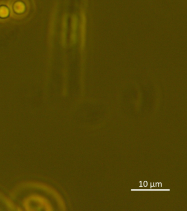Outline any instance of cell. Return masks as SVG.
<instances>
[{
  "label": "cell",
  "instance_id": "cell-1",
  "mask_svg": "<svg viewBox=\"0 0 187 211\" xmlns=\"http://www.w3.org/2000/svg\"><path fill=\"white\" fill-rule=\"evenodd\" d=\"M86 17L84 13L81 14L80 23V46L81 49L85 47L86 38Z\"/></svg>",
  "mask_w": 187,
  "mask_h": 211
},
{
  "label": "cell",
  "instance_id": "cell-2",
  "mask_svg": "<svg viewBox=\"0 0 187 211\" xmlns=\"http://www.w3.org/2000/svg\"><path fill=\"white\" fill-rule=\"evenodd\" d=\"M78 27V19L76 16H73L71 21V34H77L76 31Z\"/></svg>",
  "mask_w": 187,
  "mask_h": 211
},
{
  "label": "cell",
  "instance_id": "cell-3",
  "mask_svg": "<svg viewBox=\"0 0 187 211\" xmlns=\"http://www.w3.org/2000/svg\"><path fill=\"white\" fill-rule=\"evenodd\" d=\"M14 9H15L16 12L21 13V12H23L24 9V5L22 3H17L15 5V6H14Z\"/></svg>",
  "mask_w": 187,
  "mask_h": 211
},
{
  "label": "cell",
  "instance_id": "cell-4",
  "mask_svg": "<svg viewBox=\"0 0 187 211\" xmlns=\"http://www.w3.org/2000/svg\"><path fill=\"white\" fill-rule=\"evenodd\" d=\"M8 15V11L7 8L2 7L0 8V17L5 18Z\"/></svg>",
  "mask_w": 187,
  "mask_h": 211
}]
</instances>
